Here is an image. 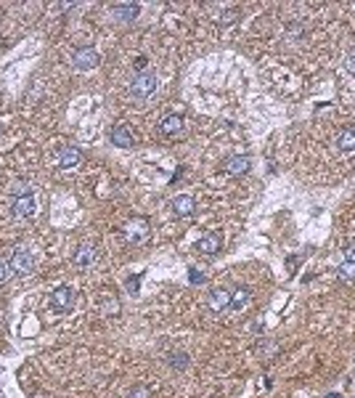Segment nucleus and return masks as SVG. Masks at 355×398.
Wrapping results in <instances>:
<instances>
[{"label": "nucleus", "mask_w": 355, "mask_h": 398, "mask_svg": "<svg viewBox=\"0 0 355 398\" xmlns=\"http://www.w3.org/2000/svg\"><path fill=\"white\" fill-rule=\"evenodd\" d=\"M82 162V151L72 146V144H64L56 149V165L61 167V170H72V167H77Z\"/></svg>", "instance_id": "obj_5"}, {"label": "nucleus", "mask_w": 355, "mask_h": 398, "mask_svg": "<svg viewBox=\"0 0 355 398\" xmlns=\"http://www.w3.org/2000/svg\"><path fill=\"white\" fill-rule=\"evenodd\" d=\"M109 138H112V144L119 146V149H130V146H135V135H133V130H130L128 125H114L112 133H109Z\"/></svg>", "instance_id": "obj_12"}, {"label": "nucleus", "mask_w": 355, "mask_h": 398, "mask_svg": "<svg viewBox=\"0 0 355 398\" xmlns=\"http://www.w3.org/2000/svg\"><path fill=\"white\" fill-rule=\"evenodd\" d=\"M189 279H191V284H202V282H204V276H202V273H199L196 268H191V273H189Z\"/></svg>", "instance_id": "obj_26"}, {"label": "nucleus", "mask_w": 355, "mask_h": 398, "mask_svg": "<svg viewBox=\"0 0 355 398\" xmlns=\"http://www.w3.org/2000/svg\"><path fill=\"white\" fill-rule=\"evenodd\" d=\"M342 67H345V72L355 74V48L345 53V58H342Z\"/></svg>", "instance_id": "obj_21"}, {"label": "nucleus", "mask_w": 355, "mask_h": 398, "mask_svg": "<svg viewBox=\"0 0 355 398\" xmlns=\"http://www.w3.org/2000/svg\"><path fill=\"white\" fill-rule=\"evenodd\" d=\"M220 250H223V236L218 231H210L196 242V252H202V255H215Z\"/></svg>", "instance_id": "obj_9"}, {"label": "nucleus", "mask_w": 355, "mask_h": 398, "mask_svg": "<svg viewBox=\"0 0 355 398\" xmlns=\"http://www.w3.org/2000/svg\"><path fill=\"white\" fill-rule=\"evenodd\" d=\"M101 64V56L96 48H90V45H85V48H77L74 56H72V67L77 72H90V69H96Z\"/></svg>", "instance_id": "obj_2"}, {"label": "nucleus", "mask_w": 355, "mask_h": 398, "mask_svg": "<svg viewBox=\"0 0 355 398\" xmlns=\"http://www.w3.org/2000/svg\"><path fill=\"white\" fill-rule=\"evenodd\" d=\"M119 311V303L117 300H103V313L106 316H112V313H117Z\"/></svg>", "instance_id": "obj_24"}, {"label": "nucleus", "mask_w": 355, "mask_h": 398, "mask_svg": "<svg viewBox=\"0 0 355 398\" xmlns=\"http://www.w3.org/2000/svg\"><path fill=\"white\" fill-rule=\"evenodd\" d=\"M173 212H175L178 218H189V215H194V212H196V199L189 196V194L175 196V199H173Z\"/></svg>", "instance_id": "obj_13"}, {"label": "nucleus", "mask_w": 355, "mask_h": 398, "mask_svg": "<svg viewBox=\"0 0 355 398\" xmlns=\"http://www.w3.org/2000/svg\"><path fill=\"white\" fill-rule=\"evenodd\" d=\"M96 260H98V247H96V244H90V242L80 244V247L74 250V255H72V263L80 266V268H90Z\"/></svg>", "instance_id": "obj_6"}, {"label": "nucleus", "mask_w": 355, "mask_h": 398, "mask_svg": "<svg viewBox=\"0 0 355 398\" xmlns=\"http://www.w3.org/2000/svg\"><path fill=\"white\" fill-rule=\"evenodd\" d=\"M207 305H210V311L212 313H223L231 308V292L223 287H215L210 289V295H207Z\"/></svg>", "instance_id": "obj_8"}, {"label": "nucleus", "mask_w": 355, "mask_h": 398, "mask_svg": "<svg viewBox=\"0 0 355 398\" xmlns=\"http://www.w3.org/2000/svg\"><path fill=\"white\" fill-rule=\"evenodd\" d=\"M74 300H77L74 289L67 287V284H61V287H56L53 292H51V308L58 311V313H67V311L74 308Z\"/></svg>", "instance_id": "obj_4"}, {"label": "nucleus", "mask_w": 355, "mask_h": 398, "mask_svg": "<svg viewBox=\"0 0 355 398\" xmlns=\"http://www.w3.org/2000/svg\"><path fill=\"white\" fill-rule=\"evenodd\" d=\"M167 364L173 366V369H186V366H189V356L183 353V350H173V353L167 356Z\"/></svg>", "instance_id": "obj_19"}, {"label": "nucleus", "mask_w": 355, "mask_h": 398, "mask_svg": "<svg viewBox=\"0 0 355 398\" xmlns=\"http://www.w3.org/2000/svg\"><path fill=\"white\" fill-rule=\"evenodd\" d=\"M159 133L167 135V138H173V135L183 133V117L180 114H164L162 122H159Z\"/></svg>", "instance_id": "obj_14"}, {"label": "nucleus", "mask_w": 355, "mask_h": 398, "mask_svg": "<svg viewBox=\"0 0 355 398\" xmlns=\"http://www.w3.org/2000/svg\"><path fill=\"white\" fill-rule=\"evenodd\" d=\"M141 279H143V273H138V276H130V279L125 282V287H128V292H130V295L138 292V287H141Z\"/></svg>", "instance_id": "obj_22"}, {"label": "nucleus", "mask_w": 355, "mask_h": 398, "mask_svg": "<svg viewBox=\"0 0 355 398\" xmlns=\"http://www.w3.org/2000/svg\"><path fill=\"white\" fill-rule=\"evenodd\" d=\"M8 191H11V196L13 199H22V196H32V183L29 181H24V178H16L8 186Z\"/></svg>", "instance_id": "obj_18"}, {"label": "nucleus", "mask_w": 355, "mask_h": 398, "mask_svg": "<svg viewBox=\"0 0 355 398\" xmlns=\"http://www.w3.org/2000/svg\"><path fill=\"white\" fill-rule=\"evenodd\" d=\"M249 300H252V289L249 287H239V289H234L231 292V311H244L246 305H249Z\"/></svg>", "instance_id": "obj_15"}, {"label": "nucleus", "mask_w": 355, "mask_h": 398, "mask_svg": "<svg viewBox=\"0 0 355 398\" xmlns=\"http://www.w3.org/2000/svg\"><path fill=\"white\" fill-rule=\"evenodd\" d=\"M342 255H345V260H350V263H355V242H347V244H345Z\"/></svg>", "instance_id": "obj_25"}, {"label": "nucleus", "mask_w": 355, "mask_h": 398, "mask_svg": "<svg viewBox=\"0 0 355 398\" xmlns=\"http://www.w3.org/2000/svg\"><path fill=\"white\" fill-rule=\"evenodd\" d=\"M125 236H128V242H133V244L143 242V239L149 236V223H146L143 218L128 221V223H125Z\"/></svg>", "instance_id": "obj_10"}, {"label": "nucleus", "mask_w": 355, "mask_h": 398, "mask_svg": "<svg viewBox=\"0 0 355 398\" xmlns=\"http://www.w3.org/2000/svg\"><path fill=\"white\" fill-rule=\"evenodd\" d=\"M13 215H19V218H29V215H35V196H22V199H13Z\"/></svg>", "instance_id": "obj_17"}, {"label": "nucleus", "mask_w": 355, "mask_h": 398, "mask_svg": "<svg viewBox=\"0 0 355 398\" xmlns=\"http://www.w3.org/2000/svg\"><path fill=\"white\" fill-rule=\"evenodd\" d=\"M8 268H11L13 273H16V276H27V273L35 268V257H32V252L24 250V247H16V250L11 252Z\"/></svg>", "instance_id": "obj_3"}, {"label": "nucleus", "mask_w": 355, "mask_h": 398, "mask_svg": "<svg viewBox=\"0 0 355 398\" xmlns=\"http://www.w3.org/2000/svg\"><path fill=\"white\" fill-rule=\"evenodd\" d=\"M128 398H151V390H149V388H141V385H138V388H133V390L128 393Z\"/></svg>", "instance_id": "obj_23"}, {"label": "nucleus", "mask_w": 355, "mask_h": 398, "mask_svg": "<svg viewBox=\"0 0 355 398\" xmlns=\"http://www.w3.org/2000/svg\"><path fill=\"white\" fill-rule=\"evenodd\" d=\"M337 273H339V279H355V263H350V260L339 263Z\"/></svg>", "instance_id": "obj_20"}, {"label": "nucleus", "mask_w": 355, "mask_h": 398, "mask_svg": "<svg viewBox=\"0 0 355 398\" xmlns=\"http://www.w3.org/2000/svg\"><path fill=\"white\" fill-rule=\"evenodd\" d=\"M135 67L143 72V67H146V58H143V56H138V58H135Z\"/></svg>", "instance_id": "obj_27"}, {"label": "nucleus", "mask_w": 355, "mask_h": 398, "mask_svg": "<svg viewBox=\"0 0 355 398\" xmlns=\"http://www.w3.org/2000/svg\"><path fill=\"white\" fill-rule=\"evenodd\" d=\"M249 167H252V157L249 154H231L223 162V170L228 175H246V173H249Z\"/></svg>", "instance_id": "obj_7"}, {"label": "nucleus", "mask_w": 355, "mask_h": 398, "mask_svg": "<svg viewBox=\"0 0 355 398\" xmlns=\"http://www.w3.org/2000/svg\"><path fill=\"white\" fill-rule=\"evenodd\" d=\"M6 273H8V268H6L3 263H0V282H3V279H6Z\"/></svg>", "instance_id": "obj_28"}, {"label": "nucleus", "mask_w": 355, "mask_h": 398, "mask_svg": "<svg viewBox=\"0 0 355 398\" xmlns=\"http://www.w3.org/2000/svg\"><path fill=\"white\" fill-rule=\"evenodd\" d=\"M112 16L117 22H135L141 16V6L138 3H114L112 6Z\"/></svg>", "instance_id": "obj_11"}, {"label": "nucleus", "mask_w": 355, "mask_h": 398, "mask_svg": "<svg viewBox=\"0 0 355 398\" xmlns=\"http://www.w3.org/2000/svg\"><path fill=\"white\" fill-rule=\"evenodd\" d=\"M157 72H151V69H143V72H135V77L130 80V96L138 98V101H146L149 96L157 93Z\"/></svg>", "instance_id": "obj_1"}, {"label": "nucleus", "mask_w": 355, "mask_h": 398, "mask_svg": "<svg viewBox=\"0 0 355 398\" xmlns=\"http://www.w3.org/2000/svg\"><path fill=\"white\" fill-rule=\"evenodd\" d=\"M337 149L339 151H355V125H347L337 133Z\"/></svg>", "instance_id": "obj_16"}, {"label": "nucleus", "mask_w": 355, "mask_h": 398, "mask_svg": "<svg viewBox=\"0 0 355 398\" xmlns=\"http://www.w3.org/2000/svg\"><path fill=\"white\" fill-rule=\"evenodd\" d=\"M326 398H342V395H339V393H329Z\"/></svg>", "instance_id": "obj_29"}]
</instances>
